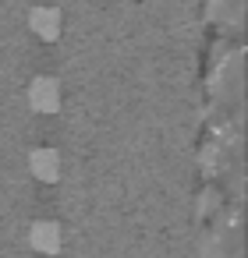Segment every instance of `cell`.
Returning a JSON list of instances; mask_svg holds the SVG:
<instances>
[{
  "mask_svg": "<svg viewBox=\"0 0 248 258\" xmlns=\"http://www.w3.org/2000/svg\"><path fill=\"white\" fill-rule=\"evenodd\" d=\"M29 25H32V32H36L39 39L54 43V39L61 36V11H54V8H36V11L29 15Z\"/></svg>",
  "mask_w": 248,
  "mask_h": 258,
  "instance_id": "4",
  "label": "cell"
},
{
  "mask_svg": "<svg viewBox=\"0 0 248 258\" xmlns=\"http://www.w3.org/2000/svg\"><path fill=\"white\" fill-rule=\"evenodd\" d=\"M29 103H32L36 113H54V110L61 106V89H57V82L46 78V75H39V78L29 85Z\"/></svg>",
  "mask_w": 248,
  "mask_h": 258,
  "instance_id": "1",
  "label": "cell"
},
{
  "mask_svg": "<svg viewBox=\"0 0 248 258\" xmlns=\"http://www.w3.org/2000/svg\"><path fill=\"white\" fill-rule=\"evenodd\" d=\"M29 170H32L36 180L54 184V180L61 177V156H57L54 149H32V152H29Z\"/></svg>",
  "mask_w": 248,
  "mask_h": 258,
  "instance_id": "2",
  "label": "cell"
},
{
  "mask_svg": "<svg viewBox=\"0 0 248 258\" xmlns=\"http://www.w3.org/2000/svg\"><path fill=\"white\" fill-rule=\"evenodd\" d=\"M29 244H32L36 251H43V254H57V251H61V226L50 223V219L32 223V230H29Z\"/></svg>",
  "mask_w": 248,
  "mask_h": 258,
  "instance_id": "3",
  "label": "cell"
}]
</instances>
